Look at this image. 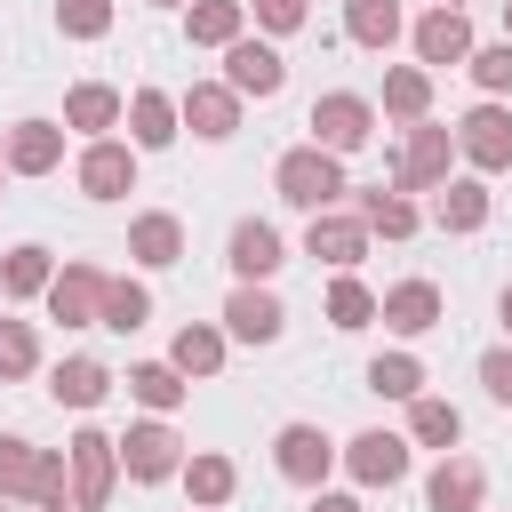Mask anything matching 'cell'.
Listing matches in <instances>:
<instances>
[{
    "label": "cell",
    "instance_id": "8fae6325",
    "mask_svg": "<svg viewBox=\"0 0 512 512\" xmlns=\"http://www.w3.org/2000/svg\"><path fill=\"white\" fill-rule=\"evenodd\" d=\"M112 448L128 456V480H168V472L184 464V456H176L184 440H176L160 416H152V424H128V440H112Z\"/></svg>",
    "mask_w": 512,
    "mask_h": 512
},
{
    "label": "cell",
    "instance_id": "e575fe53",
    "mask_svg": "<svg viewBox=\"0 0 512 512\" xmlns=\"http://www.w3.org/2000/svg\"><path fill=\"white\" fill-rule=\"evenodd\" d=\"M232 480H240V472H232V456H192V464H184L192 504H224V496H232Z\"/></svg>",
    "mask_w": 512,
    "mask_h": 512
},
{
    "label": "cell",
    "instance_id": "44dd1931",
    "mask_svg": "<svg viewBox=\"0 0 512 512\" xmlns=\"http://www.w3.org/2000/svg\"><path fill=\"white\" fill-rule=\"evenodd\" d=\"M176 120H192V136H208V144H216V136H232V128H240V96H232V88H192V96L176 104Z\"/></svg>",
    "mask_w": 512,
    "mask_h": 512
},
{
    "label": "cell",
    "instance_id": "ab89813d",
    "mask_svg": "<svg viewBox=\"0 0 512 512\" xmlns=\"http://www.w3.org/2000/svg\"><path fill=\"white\" fill-rule=\"evenodd\" d=\"M56 24H64L72 40H96V32L112 24V0H56Z\"/></svg>",
    "mask_w": 512,
    "mask_h": 512
},
{
    "label": "cell",
    "instance_id": "5b68a950",
    "mask_svg": "<svg viewBox=\"0 0 512 512\" xmlns=\"http://www.w3.org/2000/svg\"><path fill=\"white\" fill-rule=\"evenodd\" d=\"M456 152L472 160V168H512V112L504 104H472L464 112V128H456Z\"/></svg>",
    "mask_w": 512,
    "mask_h": 512
},
{
    "label": "cell",
    "instance_id": "681fc988",
    "mask_svg": "<svg viewBox=\"0 0 512 512\" xmlns=\"http://www.w3.org/2000/svg\"><path fill=\"white\" fill-rule=\"evenodd\" d=\"M0 168H8V160H0Z\"/></svg>",
    "mask_w": 512,
    "mask_h": 512
},
{
    "label": "cell",
    "instance_id": "d4e9b609",
    "mask_svg": "<svg viewBox=\"0 0 512 512\" xmlns=\"http://www.w3.org/2000/svg\"><path fill=\"white\" fill-rule=\"evenodd\" d=\"M344 32L360 48H392L400 40V0H344Z\"/></svg>",
    "mask_w": 512,
    "mask_h": 512
},
{
    "label": "cell",
    "instance_id": "7a4b0ae2",
    "mask_svg": "<svg viewBox=\"0 0 512 512\" xmlns=\"http://www.w3.org/2000/svg\"><path fill=\"white\" fill-rule=\"evenodd\" d=\"M272 184H280V200H288V208H312V216H320V208L344 192V160H336V152H320V144H296V152H280Z\"/></svg>",
    "mask_w": 512,
    "mask_h": 512
},
{
    "label": "cell",
    "instance_id": "60d3db41",
    "mask_svg": "<svg viewBox=\"0 0 512 512\" xmlns=\"http://www.w3.org/2000/svg\"><path fill=\"white\" fill-rule=\"evenodd\" d=\"M256 24L264 32H296L304 24V0H256Z\"/></svg>",
    "mask_w": 512,
    "mask_h": 512
},
{
    "label": "cell",
    "instance_id": "9a60e30c",
    "mask_svg": "<svg viewBox=\"0 0 512 512\" xmlns=\"http://www.w3.org/2000/svg\"><path fill=\"white\" fill-rule=\"evenodd\" d=\"M280 320H288V312H280V296H272V288H256V280H240V288H232V304H224V328H232L240 344H272V336H280Z\"/></svg>",
    "mask_w": 512,
    "mask_h": 512
},
{
    "label": "cell",
    "instance_id": "7dc6e473",
    "mask_svg": "<svg viewBox=\"0 0 512 512\" xmlns=\"http://www.w3.org/2000/svg\"><path fill=\"white\" fill-rule=\"evenodd\" d=\"M440 8H456V0H440Z\"/></svg>",
    "mask_w": 512,
    "mask_h": 512
},
{
    "label": "cell",
    "instance_id": "ba28073f",
    "mask_svg": "<svg viewBox=\"0 0 512 512\" xmlns=\"http://www.w3.org/2000/svg\"><path fill=\"white\" fill-rule=\"evenodd\" d=\"M112 472H120V448L104 432H72V504L80 512H96L112 496Z\"/></svg>",
    "mask_w": 512,
    "mask_h": 512
},
{
    "label": "cell",
    "instance_id": "8992f818",
    "mask_svg": "<svg viewBox=\"0 0 512 512\" xmlns=\"http://www.w3.org/2000/svg\"><path fill=\"white\" fill-rule=\"evenodd\" d=\"M40 296H48V312H56L64 328H96V312H104V272H96V264H64Z\"/></svg>",
    "mask_w": 512,
    "mask_h": 512
},
{
    "label": "cell",
    "instance_id": "c3c4849f",
    "mask_svg": "<svg viewBox=\"0 0 512 512\" xmlns=\"http://www.w3.org/2000/svg\"><path fill=\"white\" fill-rule=\"evenodd\" d=\"M0 512H8V504H0Z\"/></svg>",
    "mask_w": 512,
    "mask_h": 512
},
{
    "label": "cell",
    "instance_id": "3957f363",
    "mask_svg": "<svg viewBox=\"0 0 512 512\" xmlns=\"http://www.w3.org/2000/svg\"><path fill=\"white\" fill-rule=\"evenodd\" d=\"M368 128H376V104H368V96H352V88H336V96H320V104H312V144H320V152H336V160H344V152H360V144H368Z\"/></svg>",
    "mask_w": 512,
    "mask_h": 512
},
{
    "label": "cell",
    "instance_id": "e0dca14e",
    "mask_svg": "<svg viewBox=\"0 0 512 512\" xmlns=\"http://www.w3.org/2000/svg\"><path fill=\"white\" fill-rule=\"evenodd\" d=\"M416 56H424V64H464V56H472V24H464V8H432V16L416 24Z\"/></svg>",
    "mask_w": 512,
    "mask_h": 512
},
{
    "label": "cell",
    "instance_id": "74e56055",
    "mask_svg": "<svg viewBox=\"0 0 512 512\" xmlns=\"http://www.w3.org/2000/svg\"><path fill=\"white\" fill-rule=\"evenodd\" d=\"M40 368V336L24 320H0V376H32Z\"/></svg>",
    "mask_w": 512,
    "mask_h": 512
},
{
    "label": "cell",
    "instance_id": "7402d4cb",
    "mask_svg": "<svg viewBox=\"0 0 512 512\" xmlns=\"http://www.w3.org/2000/svg\"><path fill=\"white\" fill-rule=\"evenodd\" d=\"M128 256H136V264H152V272H160V264H176V256H184V224H176V216H160V208H152V216H136V224H128Z\"/></svg>",
    "mask_w": 512,
    "mask_h": 512
},
{
    "label": "cell",
    "instance_id": "f6af8a7d",
    "mask_svg": "<svg viewBox=\"0 0 512 512\" xmlns=\"http://www.w3.org/2000/svg\"><path fill=\"white\" fill-rule=\"evenodd\" d=\"M504 40H512V0H504Z\"/></svg>",
    "mask_w": 512,
    "mask_h": 512
},
{
    "label": "cell",
    "instance_id": "ee69618b",
    "mask_svg": "<svg viewBox=\"0 0 512 512\" xmlns=\"http://www.w3.org/2000/svg\"><path fill=\"white\" fill-rule=\"evenodd\" d=\"M504 328H512V288H504Z\"/></svg>",
    "mask_w": 512,
    "mask_h": 512
},
{
    "label": "cell",
    "instance_id": "83f0119b",
    "mask_svg": "<svg viewBox=\"0 0 512 512\" xmlns=\"http://www.w3.org/2000/svg\"><path fill=\"white\" fill-rule=\"evenodd\" d=\"M64 120H72V128H88V136H96V128H112V120H120V88H104V80L72 88V96H64Z\"/></svg>",
    "mask_w": 512,
    "mask_h": 512
},
{
    "label": "cell",
    "instance_id": "b9f144b4",
    "mask_svg": "<svg viewBox=\"0 0 512 512\" xmlns=\"http://www.w3.org/2000/svg\"><path fill=\"white\" fill-rule=\"evenodd\" d=\"M480 384H488V400L512 408V352H488V360H480Z\"/></svg>",
    "mask_w": 512,
    "mask_h": 512
},
{
    "label": "cell",
    "instance_id": "d6986e66",
    "mask_svg": "<svg viewBox=\"0 0 512 512\" xmlns=\"http://www.w3.org/2000/svg\"><path fill=\"white\" fill-rule=\"evenodd\" d=\"M376 320L400 328V336H424V328L440 320V288H432V280H400V288L376 304Z\"/></svg>",
    "mask_w": 512,
    "mask_h": 512
},
{
    "label": "cell",
    "instance_id": "ffe728a7",
    "mask_svg": "<svg viewBox=\"0 0 512 512\" xmlns=\"http://www.w3.org/2000/svg\"><path fill=\"white\" fill-rule=\"evenodd\" d=\"M48 392H56V408H96V400L112 392V368H104V360H88V352H72V360L48 376Z\"/></svg>",
    "mask_w": 512,
    "mask_h": 512
},
{
    "label": "cell",
    "instance_id": "9c48e42d",
    "mask_svg": "<svg viewBox=\"0 0 512 512\" xmlns=\"http://www.w3.org/2000/svg\"><path fill=\"white\" fill-rule=\"evenodd\" d=\"M280 80H288L280 48H264V40H232L224 48V88L232 96H280Z\"/></svg>",
    "mask_w": 512,
    "mask_h": 512
},
{
    "label": "cell",
    "instance_id": "7c38bea8",
    "mask_svg": "<svg viewBox=\"0 0 512 512\" xmlns=\"http://www.w3.org/2000/svg\"><path fill=\"white\" fill-rule=\"evenodd\" d=\"M344 464H352L360 488H392V480H408V440L400 432H360L344 448Z\"/></svg>",
    "mask_w": 512,
    "mask_h": 512
},
{
    "label": "cell",
    "instance_id": "30bf717a",
    "mask_svg": "<svg viewBox=\"0 0 512 512\" xmlns=\"http://www.w3.org/2000/svg\"><path fill=\"white\" fill-rule=\"evenodd\" d=\"M0 160H8L16 176H48V168L64 160V128H56V120H16V128L0 136Z\"/></svg>",
    "mask_w": 512,
    "mask_h": 512
},
{
    "label": "cell",
    "instance_id": "277c9868",
    "mask_svg": "<svg viewBox=\"0 0 512 512\" xmlns=\"http://www.w3.org/2000/svg\"><path fill=\"white\" fill-rule=\"evenodd\" d=\"M448 152H456V136H448L440 120H416V136H408L400 160H392V184H400V192H432V184H448Z\"/></svg>",
    "mask_w": 512,
    "mask_h": 512
},
{
    "label": "cell",
    "instance_id": "484cf974",
    "mask_svg": "<svg viewBox=\"0 0 512 512\" xmlns=\"http://www.w3.org/2000/svg\"><path fill=\"white\" fill-rule=\"evenodd\" d=\"M384 112H392V120H424V112H432V72H424V64L384 72Z\"/></svg>",
    "mask_w": 512,
    "mask_h": 512
},
{
    "label": "cell",
    "instance_id": "603a6c76",
    "mask_svg": "<svg viewBox=\"0 0 512 512\" xmlns=\"http://www.w3.org/2000/svg\"><path fill=\"white\" fill-rule=\"evenodd\" d=\"M128 136H136L144 152L176 144V104H168L160 88H136V96H128Z\"/></svg>",
    "mask_w": 512,
    "mask_h": 512
},
{
    "label": "cell",
    "instance_id": "52a82bcc",
    "mask_svg": "<svg viewBox=\"0 0 512 512\" xmlns=\"http://www.w3.org/2000/svg\"><path fill=\"white\" fill-rule=\"evenodd\" d=\"M272 464H280L296 488H320V480H328V464H336V448H328V432H320V424H280Z\"/></svg>",
    "mask_w": 512,
    "mask_h": 512
},
{
    "label": "cell",
    "instance_id": "4fadbf2b",
    "mask_svg": "<svg viewBox=\"0 0 512 512\" xmlns=\"http://www.w3.org/2000/svg\"><path fill=\"white\" fill-rule=\"evenodd\" d=\"M80 192H88V200H120V192H136V152L96 136V144L80 152Z\"/></svg>",
    "mask_w": 512,
    "mask_h": 512
},
{
    "label": "cell",
    "instance_id": "2e32d148",
    "mask_svg": "<svg viewBox=\"0 0 512 512\" xmlns=\"http://www.w3.org/2000/svg\"><path fill=\"white\" fill-rule=\"evenodd\" d=\"M480 496H488V472L464 464V456H440V472L424 480V504L432 512H480Z\"/></svg>",
    "mask_w": 512,
    "mask_h": 512
},
{
    "label": "cell",
    "instance_id": "7bdbcfd3",
    "mask_svg": "<svg viewBox=\"0 0 512 512\" xmlns=\"http://www.w3.org/2000/svg\"><path fill=\"white\" fill-rule=\"evenodd\" d=\"M312 512H360V504H352V496H320Z\"/></svg>",
    "mask_w": 512,
    "mask_h": 512
},
{
    "label": "cell",
    "instance_id": "f546056e",
    "mask_svg": "<svg viewBox=\"0 0 512 512\" xmlns=\"http://www.w3.org/2000/svg\"><path fill=\"white\" fill-rule=\"evenodd\" d=\"M144 320H152V296H144L136 280H104V312H96V328H120V336H128V328H144Z\"/></svg>",
    "mask_w": 512,
    "mask_h": 512
},
{
    "label": "cell",
    "instance_id": "f35d334b",
    "mask_svg": "<svg viewBox=\"0 0 512 512\" xmlns=\"http://www.w3.org/2000/svg\"><path fill=\"white\" fill-rule=\"evenodd\" d=\"M464 64H472V80H480L488 96H504V88H512V40H496V48H472Z\"/></svg>",
    "mask_w": 512,
    "mask_h": 512
},
{
    "label": "cell",
    "instance_id": "836d02e7",
    "mask_svg": "<svg viewBox=\"0 0 512 512\" xmlns=\"http://www.w3.org/2000/svg\"><path fill=\"white\" fill-rule=\"evenodd\" d=\"M368 392H384V400H416V392H424V368H416L408 352H384V360H368Z\"/></svg>",
    "mask_w": 512,
    "mask_h": 512
},
{
    "label": "cell",
    "instance_id": "4316f807",
    "mask_svg": "<svg viewBox=\"0 0 512 512\" xmlns=\"http://www.w3.org/2000/svg\"><path fill=\"white\" fill-rule=\"evenodd\" d=\"M56 272H48V248L40 240H24V248H8L0 256V296H40Z\"/></svg>",
    "mask_w": 512,
    "mask_h": 512
},
{
    "label": "cell",
    "instance_id": "d6a6232c",
    "mask_svg": "<svg viewBox=\"0 0 512 512\" xmlns=\"http://www.w3.org/2000/svg\"><path fill=\"white\" fill-rule=\"evenodd\" d=\"M240 16H248L240 0H200V8H192V40H200V48H232V40H240Z\"/></svg>",
    "mask_w": 512,
    "mask_h": 512
},
{
    "label": "cell",
    "instance_id": "cb8c5ba5",
    "mask_svg": "<svg viewBox=\"0 0 512 512\" xmlns=\"http://www.w3.org/2000/svg\"><path fill=\"white\" fill-rule=\"evenodd\" d=\"M408 440H424V448L448 456V448L464 440V416H456L448 400H424V392H416V400H408Z\"/></svg>",
    "mask_w": 512,
    "mask_h": 512
},
{
    "label": "cell",
    "instance_id": "5bb4252c",
    "mask_svg": "<svg viewBox=\"0 0 512 512\" xmlns=\"http://www.w3.org/2000/svg\"><path fill=\"white\" fill-rule=\"evenodd\" d=\"M304 256H320V264H336V272H352L360 256H368V224L360 216H312V232H304Z\"/></svg>",
    "mask_w": 512,
    "mask_h": 512
},
{
    "label": "cell",
    "instance_id": "ac0fdd59",
    "mask_svg": "<svg viewBox=\"0 0 512 512\" xmlns=\"http://www.w3.org/2000/svg\"><path fill=\"white\" fill-rule=\"evenodd\" d=\"M288 256H280V232L264 224V216H248V224H232V272L240 280H272Z\"/></svg>",
    "mask_w": 512,
    "mask_h": 512
},
{
    "label": "cell",
    "instance_id": "8d00e7d4",
    "mask_svg": "<svg viewBox=\"0 0 512 512\" xmlns=\"http://www.w3.org/2000/svg\"><path fill=\"white\" fill-rule=\"evenodd\" d=\"M328 320H336V328H368V320H376V296H368V288L344 272V280L328 288Z\"/></svg>",
    "mask_w": 512,
    "mask_h": 512
},
{
    "label": "cell",
    "instance_id": "1f68e13d",
    "mask_svg": "<svg viewBox=\"0 0 512 512\" xmlns=\"http://www.w3.org/2000/svg\"><path fill=\"white\" fill-rule=\"evenodd\" d=\"M128 392H136V400H144L152 416H168V408L184 400V376H176L168 360H144V368H128Z\"/></svg>",
    "mask_w": 512,
    "mask_h": 512
},
{
    "label": "cell",
    "instance_id": "bcb514c9",
    "mask_svg": "<svg viewBox=\"0 0 512 512\" xmlns=\"http://www.w3.org/2000/svg\"><path fill=\"white\" fill-rule=\"evenodd\" d=\"M152 8H176V0H152Z\"/></svg>",
    "mask_w": 512,
    "mask_h": 512
},
{
    "label": "cell",
    "instance_id": "4dcf8cb0",
    "mask_svg": "<svg viewBox=\"0 0 512 512\" xmlns=\"http://www.w3.org/2000/svg\"><path fill=\"white\" fill-rule=\"evenodd\" d=\"M168 368H176V376H216V368H224V336H216V328H184L176 352H168Z\"/></svg>",
    "mask_w": 512,
    "mask_h": 512
},
{
    "label": "cell",
    "instance_id": "f1b7e54d",
    "mask_svg": "<svg viewBox=\"0 0 512 512\" xmlns=\"http://www.w3.org/2000/svg\"><path fill=\"white\" fill-rule=\"evenodd\" d=\"M360 224H368V232H384V240H408V232H416V200H400V192H384V184H376V192L360 200Z\"/></svg>",
    "mask_w": 512,
    "mask_h": 512
},
{
    "label": "cell",
    "instance_id": "6da1fadb",
    "mask_svg": "<svg viewBox=\"0 0 512 512\" xmlns=\"http://www.w3.org/2000/svg\"><path fill=\"white\" fill-rule=\"evenodd\" d=\"M0 496H32L40 512H64V456L32 440H0Z\"/></svg>",
    "mask_w": 512,
    "mask_h": 512
},
{
    "label": "cell",
    "instance_id": "d590c367",
    "mask_svg": "<svg viewBox=\"0 0 512 512\" xmlns=\"http://www.w3.org/2000/svg\"><path fill=\"white\" fill-rule=\"evenodd\" d=\"M440 224H448V232H480V224H488V192H480V184H448V192H440Z\"/></svg>",
    "mask_w": 512,
    "mask_h": 512
}]
</instances>
